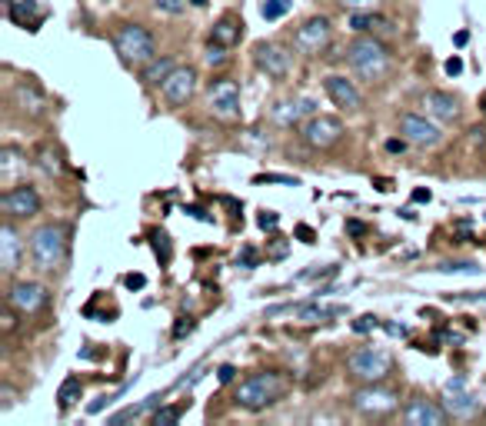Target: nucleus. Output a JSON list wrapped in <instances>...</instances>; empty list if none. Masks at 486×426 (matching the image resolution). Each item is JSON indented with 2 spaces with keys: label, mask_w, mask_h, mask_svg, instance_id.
Masks as SVG:
<instances>
[{
  "label": "nucleus",
  "mask_w": 486,
  "mask_h": 426,
  "mask_svg": "<svg viewBox=\"0 0 486 426\" xmlns=\"http://www.w3.org/2000/svg\"><path fill=\"white\" fill-rule=\"evenodd\" d=\"M160 90H164V100L170 107H186L190 97L197 94V71L194 67H174Z\"/></svg>",
  "instance_id": "9b49d317"
},
{
  "label": "nucleus",
  "mask_w": 486,
  "mask_h": 426,
  "mask_svg": "<svg viewBox=\"0 0 486 426\" xmlns=\"http://www.w3.org/2000/svg\"><path fill=\"white\" fill-rule=\"evenodd\" d=\"M41 166H43V174H57L61 170V160H57V154H51L47 147L41 150Z\"/></svg>",
  "instance_id": "c9c22d12"
},
{
  "label": "nucleus",
  "mask_w": 486,
  "mask_h": 426,
  "mask_svg": "<svg viewBox=\"0 0 486 426\" xmlns=\"http://www.w3.org/2000/svg\"><path fill=\"white\" fill-rule=\"evenodd\" d=\"M114 51L124 61V67H147L157 57L154 33L147 31L144 24H120L114 31Z\"/></svg>",
  "instance_id": "f03ea898"
},
{
  "label": "nucleus",
  "mask_w": 486,
  "mask_h": 426,
  "mask_svg": "<svg viewBox=\"0 0 486 426\" xmlns=\"http://www.w3.org/2000/svg\"><path fill=\"white\" fill-rule=\"evenodd\" d=\"M0 210H4V217H11V220L37 217V213H41V197H37V190L33 187L21 184V187L4 190V197H0Z\"/></svg>",
  "instance_id": "1a4fd4ad"
},
{
  "label": "nucleus",
  "mask_w": 486,
  "mask_h": 426,
  "mask_svg": "<svg viewBox=\"0 0 486 426\" xmlns=\"http://www.w3.org/2000/svg\"><path fill=\"white\" fill-rule=\"evenodd\" d=\"M333 37V27L327 17H310V21L303 24V27H297V33H293V47L300 53H307V57H317V53L330 43Z\"/></svg>",
  "instance_id": "9d476101"
},
{
  "label": "nucleus",
  "mask_w": 486,
  "mask_h": 426,
  "mask_svg": "<svg viewBox=\"0 0 486 426\" xmlns=\"http://www.w3.org/2000/svg\"><path fill=\"white\" fill-rule=\"evenodd\" d=\"M81 396H83L81 376H67V380L61 383V393H57V400H61V410H71L73 403H81Z\"/></svg>",
  "instance_id": "b1692460"
},
{
  "label": "nucleus",
  "mask_w": 486,
  "mask_h": 426,
  "mask_svg": "<svg viewBox=\"0 0 486 426\" xmlns=\"http://www.w3.org/2000/svg\"><path fill=\"white\" fill-rule=\"evenodd\" d=\"M253 63H257L267 77H273V80H283L290 73V53L283 51L280 43L260 41L257 47H253Z\"/></svg>",
  "instance_id": "ddd939ff"
},
{
  "label": "nucleus",
  "mask_w": 486,
  "mask_h": 426,
  "mask_svg": "<svg viewBox=\"0 0 486 426\" xmlns=\"http://www.w3.org/2000/svg\"><path fill=\"white\" fill-rule=\"evenodd\" d=\"M404 423L406 426H443L446 423V410L426 400V396H414L410 403L404 406Z\"/></svg>",
  "instance_id": "f3484780"
},
{
  "label": "nucleus",
  "mask_w": 486,
  "mask_h": 426,
  "mask_svg": "<svg viewBox=\"0 0 486 426\" xmlns=\"http://www.w3.org/2000/svg\"><path fill=\"white\" fill-rule=\"evenodd\" d=\"M436 270L440 273H480L483 267H480V263H440Z\"/></svg>",
  "instance_id": "2f4dec72"
},
{
  "label": "nucleus",
  "mask_w": 486,
  "mask_h": 426,
  "mask_svg": "<svg viewBox=\"0 0 486 426\" xmlns=\"http://www.w3.org/2000/svg\"><path fill=\"white\" fill-rule=\"evenodd\" d=\"M446 410L453 416H473L480 410V400H476L470 390H466V380L463 376H453L450 383H446Z\"/></svg>",
  "instance_id": "a211bd4d"
},
{
  "label": "nucleus",
  "mask_w": 486,
  "mask_h": 426,
  "mask_svg": "<svg viewBox=\"0 0 486 426\" xmlns=\"http://www.w3.org/2000/svg\"><path fill=\"white\" fill-rule=\"evenodd\" d=\"M373 327H380V320H376V317H370V313H367V317H357V320H353V333H370Z\"/></svg>",
  "instance_id": "e433bc0d"
},
{
  "label": "nucleus",
  "mask_w": 486,
  "mask_h": 426,
  "mask_svg": "<svg viewBox=\"0 0 486 426\" xmlns=\"http://www.w3.org/2000/svg\"><path fill=\"white\" fill-rule=\"evenodd\" d=\"M240 33H243V21H240L237 14H227V17H220L214 24V31H210V41L214 43H224V47H233L240 41Z\"/></svg>",
  "instance_id": "412c9836"
},
{
  "label": "nucleus",
  "mask_w": 486,
  "mask_h": 426,
  "mask_svg": "<svg viewBox=\"0 0 486 426\" xmlns=\"http://www.w3.org/2000/svg\"><path fill=\"white\" fill-rule=\"evenodd\" d=\"M237 263H240V267H253V263H257V250L247 247V250H243V253L237 257Z\"/></svg>",
  "instance_id": "ea45409f"
},
{
  "label": "nucleus",
  "mask_w": 486,
  "mask_h": 426,
  "mask_svg": "<svg viewBox=\"0 0 486 426\" xmlns=\"http://www.w3.org/2000/svg\"><path fill=\"white\" fill-rule=\"evenodd\" d=\"M313 110V104L310 100H297V104H280L277 107V120L280 124H297V120H300V114H310Z\"/></svg>",
  "instance_id": "a878e982"
},
{
  "label": "nucleus",
  "mask_w": 486,
  "mask_h": 426,
  "mask_svg": "<svg viewBox=\"0 0 486 426\" xmlns=\"http://www.w3.org/2000/svg\"><path fill=\"white\" fill-rule=\"evenodd\" d=\"M17 100H21L24 110H31V114H41L43 110V94L33 83H21V87H17Z\"/></svg>",
  "instance_id": "393cba45"
},
{
  "label": "nucleus",
  "mask_w": 486,
  "mask_h": 426,
  "mask_svg": "<svg viewBox=\"0 0 486 426\" xmlns=\"http://www.w3.org/2000/svg\"><path fill=\"white\" fill-rule=\"evenodd\" d=\"M353 406H357L363 416H386L400 406V393H396V390H383V386H376V383H367L363 390L353 393Z\"/></svg>",
  "instance_id": "6e6552de"
},
{
  "label": "nucleus",
  "mask_w": 486,
  "mask_h": 426,
  "mask_svg": "<svg viewBox=\"0 0 486 426\" xmlns=\"http://www.w3.org/2000/svg\"><path fill=\"white\" fill-rule=\"evenodd\" d=\"M386 333H390V336H406V327L404 323H386Z\"/></svg>",
  "instance_id": "a18cd8bd"
},
{
  "label": "nucleus",
  "mask_w": 486,
  "mask_h": 426,
  "mask_svg": "<svg viewBox=\"0 0 486 426\" xmlns=\"http://www.w3.org/2000/svg\"><path fill=\"white\" fill-rule=\"evenodd\" d=\"M446 73H450V77L463 73V61H460V57H450V61H446Z\"/></svg>",
  "instance_id": "37998d69"
},
{
  "label": "nucleus",
  "mask_w": 486,
  "mask_h": 426,
  "mask_svg": "<svg viewBox=\"0 0 486 426\" xmlns=\"http://www.w3.org/2000/svg\"><path fill=\"white\" fill-rule=\"evenodd\" d=\"M333 313H340L337 310V307H330V310H327V307H317V303H310V307H300V313H297V317H300V320H323V317H333Z\"/></svg>",
  "instance_id": "c756f323"
},
{
  "label": "nucleus",
  "mask_w": 486,
  "mask_h": 426,
  "mask_svg": "<svg viewBox=\"0 0 486 426\" xmlns=\"http://www.w3.org/2000/svg\"><path fill=\"white\" fill-rule=\"evenodd\" d=\"M337 4H340L343 11H376V4H380V0H337Z\"/></svg>",
  "instance_id": "473e14b6"
},
{
  "label": "nucleus",
  "mask_w": 486,
  "mask_h": 426,
  "mask_svg": "<svg viewBox=\"0 0 486 426\" xmlns=\"http://www.w3.org/2000/svg\"><path fill=\"white\" fill-rule=\"evenodd\" d=\"M416 204H430V190H414Z\"/></svg>",
  "instance_id": "de8ad7c7"
},
{
  "label": "nucleus",
  "mask_w": 486,
  "mask_h": 426,
  "mask_svg": "<svg viewBox=\"0 0 486 426\" xmlns=\"http://www.w3.org/2000/svg\"><path fill=\"white\" fill-rule=\"evenodd\" d=\"M287 11H290V0H267L260 14H263V21H280Z\"/></svg>",
  "instance_id": "c85d7f7f"
},
{
  "label": "nucleus",
  "mask_w": 486,
  "mask_h": 426,
  "mask_svg": "<svg viewBox=\"0 0 486 426\" xmlns=\"http://www.w3.org/2000/svg\"><path fill=\"white\" fill-rule=\"evenodd\" d=\"M347 230H350L353 237H363V233H367V227H363V223H357V220H350V223H347Z\"/></svg>",
  "instance_id": "49530a36"
},
{
  "label": "nucleus",
  "mask_w": 486,
  "mask_h": 426,
  "mask_svg": "<svg viewBox=\"0 0 486 426\" xmlns=\"http://www.w3.org/2000/svg\"><path fill=\"white\" fill-rule=\"evenodd\" d=\"M350 27L353 31H373V33H394V24L386 21V17H380V14H373V11H353L350 14Z\"/></svg>",
  "instance_id": "4be33fe9"
},
{
  "label": "nucleus",
  "mask_w": 486,
  "mask_h": 426,
  "mask_svg": "<svg viewBox=\"0 0 486 426\" xmlns=\"http://www.w3.org/2000/svg\"><path fill=\"white\" fill-rule=\"evenodd\" d=\"M406 144H410L406 137H400V140H386V150H390V154H404Z\"/></svg>",
  "instance_id": "a19ab883"
},
{
  "label": "nucleus",
  "mask_w": 486,
  "mask_h": 426,
  "mask_svg": "<svg viewBox=\"0 0 486 426\" xmlns=\"http://www.w3.org/2000/svg\"><path fill=\"white\" fill-rule=\"evenodd\" d=\"M190 4V0H154V7L160 14H170V17H176V14H184V7Z\"/></svg>",
  "instance_id": "7c9ffc66"
},
{
  "label": "nucleus",
  "mask_w": 486,
  "mask_h": 426,
  "mask_svg": "<svg viewBox=\"0 0 486 426\" xmlns=\"http://www.w3.org/2000/svg\"><path fill=\"white\" fill-rule=\"evenodd\" d=\"M303 144L313 147V150H330L343 140V124L330 114H313L307 124L300 127Z\"/></svg>",
  "instance_id": "423d86ee"
},
{
  "label": "nucleus",
  "mask_w": 486,
  "mask_h": 426,
  "mask_svg": "<svg viewBox=\"0 0 486 426\" xmlns=\"http://www.w3.org/2000/svg\"><path fill=\"white\" fill-rule=\"evenodd\" d=\"M323 90H327V97H330L340 110L357 114V110L363 107V97H360V90H357V83L347 80L343 73H330V77H323Z\"/></svg>",
  "instance_id": "4468645a"
},
{
  "label": "nucleus",
  "mask_w": 486,
  "mask_h": 426,
  "mask_svg": "<svg viewBox=\"0 0 486 426\" xmlns=\"http://www.w3.org/2000/svg\"><path fill=\"white\" fill-rule=\"evenodd\" d=\"M154 250L157 257H160V263H170V237L167 233H154Z\"/></svg>",
  "instance_id": "72a5a7b5"
},
{
  "label": "nucleus",
  "mask_w": 486,
  "mask_h": 426,
  "mask_svg": "<svg viewBox=\"0 0 486 426\" xmlns=\"http://www.w3.org/2000/svg\"><path fill=\"white\" fill-rule=\"evenodd\" d=\"M194 317H176V323H174V340H184L186 333H194Z\"/></svg>",
  "instance_id": "f704fd0d"
},
{
  "label": "nucleus",
  "mask_w": 486,
  "mask_h": 426,
  "mask_svg": "<svg viewBox=\"0 0 486 426\" xmlns=\"http://www.w3.org/2000/svg\"><path fill=\"white\" fill-rule=\"evenodd\" d=\"M210 114L224 120V124H233L240 117V87L237 80L230 77H220V80L210 83Z\"/></svg>",
  "instance_id": "0eeeda50"
},
{
  "label": "nucleus",
  "mask_w": 486,
  "mask_h": 426,
  "mask_svg": "<svg viewBox=\"0 0 486 426\" xmlns=\"http://www.w3.org/2000/svg\"><path fill=\"white\" fill-rule=\"evenodd\" d=\"M184 416V406H160L154 413V426H174Z\"/></svg>",
  "instance_id": "bb28decb"
},
{
  "label": "nucleus",
  "mask_w": 486,
  "mask_h": 426,
  "mask_svg": "<svg viewBox=\"0 0 486 426\" xmlns=\"http://www.w3.org/2000/svg\"><path fill=\"white\" fill-rule=\"evenodd\" d=\"M127 287H130V290H144V287H147V277H144V273H127Z\"/></svg>",
  "instance_id": "58836bf2"
},
{
  "label": "nucleus",
  "mask_w": 486,
  "mask_h": 426,
  "mask_svg": "<svg viewBox=\"0 0 486 426\" xmlns=\"http://www.w3.org/2000/svg\"><path fill=\"white\" fill-rule=\"evenodd\" d=\"M347 370H350L357 380H363V383H380V380L390 376L394 360H390V354L380 350V346H360V350H353V354L347 356Z\"/></svg>",
  "instance_id": "39448f33"
},
{
  "label": "nucleus",
  "mask_w": 486,
  "mask_h": 426,
  "mask_svg": "<svg viewBox=\"0 0 486 426\" xmlns=\"http://www.w3.org/2000/svg\"><path fill=\"white\" fill-rule=\"evenodd\" d=\"M21 257H24V243H21V233L14 227V220L7 217L0 223V267L7 273H17L21 270Z\"/></svg>",
  "instance_id": "dca6fc26"
},
{
  "label": "nucleus",
  "mask_w": 486,
  "mask_h": 426,
  "mask_svg": "<svg viewBox=\"0 0 486 426\" xmlns=\"http://www.w3.org/2000/svg\"><path fill=\"white\" fill-rule=\"evenodd\" d=\"M420 107H424L426 117L443 120V124H450V120L460 117V104H456V97L443 94V90H426V94L420 97Z\"/></svg>",
  "instance_id": "6ab92c4d"
},
{
  "label": "nucleus",
  "mask_w": 486,
  "mask_h": 426,
  "mask_svg": "<svg viewBox=\"0 0 486 426\" xmlns=\"http://www.w3.org/2000/svg\"><path fill=\"white\" fill-rule=\"evenodd\" d=\"M47 303V287L37 280H17L11 287V293H7V307L11 310H17L21 317H31V313H37Z\"/></svg>",
  "instance_id": "f8f14e48"
},
{
  "label": "nucleus",
  "mask_w": 486,
  "mask_h": 426,
  "mask_svg": "<svg viewBox=\"0 0 486 426\" xmlns=\"http://www.w3.org/2000/svg\"><path fill=\"white\" fill-rule=\"evenodd\" d=\"M174 67H176V63L170 61V57H154L147 67H140V77H144L147 87H164V80L170 77V71H174Z\"/></svg>",
  "instance_id": "5701e85b"
},
{
  "label": "nucleus",
  "mask_w": 486,
  "mask_h": 426,
  "mask_svg": "<svg viewBox=\"0 0 486 426\" xmlns=\"http://www.w3.org/2000/svg\"><path fill=\"white\" fill-rule=\"evenodd\" d=\"M280 393H283V380L277 374H253L237 386L233 403L243 410H263V406L277 403Z\"/></svg>",
  "instance_id": "20e7f679"
},
{
  "label": "nucleus",
  "mask_w": 486,
  "mask_h": 426,
  "mask_svg": "<svg viewBox=\"0 0 486 426\" xmlns=\"http://www.w3.org/2000/svg\"><path fill=\"white\" fill-rule=\"evenodd\" d=\"M217 376H220V383H230V380H233V376H237V366H220L217 370Z\"/></svg>",
  "instance_id": "79ce46f5"
},
{
  "label": "nucleus",
  "mask_w": 486,
  "mask_h": 426,
  "mask_svg": "<svg viewBox=\"0 0 486 426\" xmlns=\"http://www.w3.org/2000/svg\"><path fill=\"white\" fill-rule=\"evenodd\" d=\"M31 253L37 270L53 273L63 263V257H67V230L61 223H43V227H37L31 237Z\"/></svg>",
  "instance_id": "7ed1b4c3"
},
{
  "label": "nucleus",
  "mask_w": 486,
  "mask_h": 426,
  "mask_svg": "<svg viewBox=\"0 0 486 426\" xmlns=\"http://www.w3.org/2000/svg\"><path fill=\"white\" fill-rule=\"evenodd\" d=\"M7 11H11V21L27 27V31H37V24L43 21V11L37 7V0H11Z\"/></svg>",
  "instance_id": "aec40b11"
},
{
  "label": "nucleus",
  "mask_w": 486,
  "mask_h": 426,
  "mask_svg": "<svg viewBox=\"0 0 486 426\" xmlns=\"http://www.w3.org/2000/svg\"><path fill=\"white\" fill-rule=\"evenodd\" d=\"M297 237H300L303 243H313V240H317V233H313V230L307 227V223H300V227H297Z\"/></svg>",
  "instance_id": "c03bdc74"
},
{
  "label": "nucleus",
  "mask_w": 486,
  "mask_h": 426,
  "mask_svg": "<svg viewBox=\"0 0 486 426\" xmlns=\"http://www.w3.org/2000/svg\"><path fill=\"white\" fill-rule=\"evenodd\" d=\"M400 134L416 147H436L440 144V127L426 120V114H404L400 117Z\"/></svg>",
  "instance_id": "2eb2a0df"
},
{
  "label": "nucleus",
  "mask_w": 486,
  "mask_h": 426,
  "mask_svg": "<svg viewBox=\"0 0 486 426\" xmlns=\"http://www.w3.org/2000/svg\"><path fill=\"white\" fill-rule=\"evenodd\" d=\"M190 4H194V7H207V0H190Z\"/></svg>",
  "instance_id": "09e8293b"
},
{
  "label": "nucleus",
  "mask_w": 486,
  "mask_h": 426,
  "mask_svg": "<svg viewBox=\"0 0 486 426\" xmlns=\"http://www.w3.org/2000/svg\"><path fill=\"white\" fill-rule=\"evenodd\" d=\"M347 63L353 67L357 77L376 83L390 73L394 57H390V51H386V43H383L380 37H367V33H360V37H353V41L347 43Z\"/></svg>",
  "instance_id": "f257e3e1"
},
{
  "label": "nucleus",
  "mask_w": 486,
  "mask_h": 426,
  "mask_svg": "<svg viewBox=\"0 0 486 426\" xmlns=\"http://www.w3.org/2000/svg\"><path fill=\"white\" fill-rule=\"evenodd\" d=\"M204 61H207V67H224L227 63V47L224 43H207V53H204Z\"/></svg>",
  "instance_id": "cd10ccee"
},
{
  "label": "nucleus",
  "mask_w": 486,
  "mask_h": 426,
  "mask_svg": "<svg viewBox=\"0 0 486 426\" xmlns=\"http://www.w3.org/2000/svg\"><path fill=\"white\" fill-rule=\"evenodd\" d=\"M257 223H260V227H263V230H273V227H277V223H280V213H273V210H263Z\"/></svg>",
  "instance_id": "4c0bfd02"
}]
</instances>
